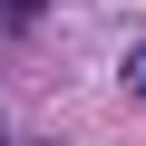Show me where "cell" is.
<instances>
[{
  "instance_id": "cell-1",
  "label": "cell",
  "mask_w": 146,
  "mask_h": 146,
  "mask_svg": "<svg viewBox=\"0 0 146 146\" xmlns=\"http://www.w3.org/2000/svg\"><path fill=\"white\" fill-rule=\"evenodd\" d=\"M117 78H127V98H146V49H127V68H117Z\"/></svg>"
}]
</instances>
